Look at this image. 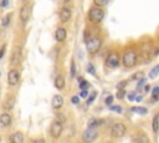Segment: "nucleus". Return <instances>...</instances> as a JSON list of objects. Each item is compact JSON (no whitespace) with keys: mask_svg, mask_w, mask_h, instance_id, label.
I'll use <instances>...</instances> for the list:
<instances>
[{"mask_svg":"<svg viewBox=\"0 0 159 143\" xmlns=\"http://www.w3.org/2000/svg\"><path fill=\"white\" fill-rule=\"evenodd\" d=\"M88 17H90L91 23H93V24H99V23L103 20V17H105V11H103L101 8L94 6V8H92V9L90 10Z\"/></svg>","mask_w":159,"mask_h":143,"instance_id":"1","label":"nucleus"},{"mask_svg":"<svg viewBox=\"0 0 159 143\" xmlns=\"http://www.w3.org/2000/svg\"><path fill=\"white\" fill-rule=\"evenodd\" d=\"M122 62L124 65V67L131 68L137 64V53L133 50H128L124 52V55L122 57Z\"/></svg>","mask_w":159,"mask_h":143,"instance_id":"2","label":"nucleus"},{"mask_svg":"<svg viewBox=\"0 0 159 143\" xmlns=\"http://www.w3.org/2000/svg\"><path fill=\"white\" fill-rule=\"evenodd\" d=\"M101 45H102V41L99 38H91L87 40L86 42V46H87V51L90 53H96L99 49H101Z\"/></svg>","mask_w":159,"mask_h":143,"instance_id":"3","label":"nucleus"},{"mask_svg":"<svg viewBox=\"0 0 159 143\" xmlns=\"http://www.w3.org/2000/svg\"><path fill=\"white\" fill-rule=\"evenodd\" d=\"M126 132H127V128H126V126L123 123H116V124H113L112 128H111V134L114 138L123 137L126 134Z\"/></svg>","mask_w":159,"mask_h":143,"instance_id":"4","label":"nucleus"},{"mask_svg":"<svg viewBox=\"0 0 159 143\" xmlns=\"http://www.w3.org/2000/svg\"><path fill=\"white\" fill-rule=\"evenodd\" d=\"M98 136L97 128H87L82 134V141L85 143H92Z\"/></svg>","mask_w":159,"mask_h":143,"instance_id":"5","label":"nucleus"},{"mask_svg":"<svg viewBox=\"0 0 159 143\" xmlns=\"http://www.w3.org/2000/svg\"><path fill=\"white\" fill-rule=\"evenodd\" d=\"M62 130H64L62 123H60V122L55 121V122L51 124L50 133H51V136H52L54 138H58L60 136H61V133H62Z\"/></svg>","mask_w":159,"mask_h":143,"instance_id":"6","label":"nucleus"},{"mask_svg":"<svg viewBox=\"0 0 159 143\" xmlns=\"http://www.w3.org/2000/svg\"><path fill=\"white\" fill-rule=\"evenodd\" d=\"M119 64V56L117 52H111L106 59V65L108 67H117Z\"/></svg>","mask_w":159,"mask_h":143,"instance_id":"7","label":"nucleus"},{"mask_svg":"<svg viewBox=\"0 0 159 143\" xmlns=\"http://www.w3.org/2000/svg\"><path fill=\"white\" fill-rule=\"evenodd\" d=\"M20 81V75H19V71L17 70H11L9 71L8 74V83L11 85V86H15L17 85Z\"/></svg>","mask_w":159,"mask_h":143,"instance_id":"8","label":"nucleus"},{"mask_svg":"<svg viewBox=\"0 0 159 143\" xmlns=\"http://www.w3.org/2000/svg\"><path fill=\"white\" fill-rule=\"evenodd\" d=\"M30 14H31V8L28 4L20 9V19L23 20V23H26L30 19Z\"/></svg>","mask_w":159,"mask_h":143,"instance_id":"9","label":"nucleus"},{"mask_svg":"<svg viewBox=\"0 0 159 143\" xmlns=\"http://www.w3.org/2000/svg\"><path fill=\"white\" fill-rule=\"evenodd\" d=\"M66 36H67V34H66V30L64 28H58L55 32V39L58 41V42H62L66 40Z\"/></svg>","mask_w":159,"mask_h":143,"instance_id":"10","label":"nucleus"},{"mask_svg":"<svg viewBox=\"0 0 159 143\" xmlns=\"http://www.w3.org/2000/svg\"><path fill=\"white\" fill-rule=\"evenodd\" d=\"M62 105H64V97L62 96H60V95L54 96V98H52V107L55 110H60L62 107Z\"/></svg>","mask_w":159,"mask_h":143,"instance_id":"11","label":"nucleus"},{"mask_svg":"<svg viewBox=\"0 0 159 143\" xmlns=\"http://www.w3.org/2000/svg\"><path fill=\"white\" fill-rule=\"evenodd\" d=\"M71 17V10L68 8H62L61 11H60V19H61L62 23H66L70 20Z\"/></svg>","mask_w":159,"mask_h":143,"instance_id":"12","label":"nucleus"},{"mask_svg":"<svg viewBox=\"0 0 159 143\" xmlns=\"http://www.w3.org/2000/svg\"><path fill=\"white\" fill-rule=\"evenodd\" d=\"M21 60V50L15 49L13 52V57H11V65H17Z\"/></svg>","mask_w":159,"mask_h":143,"instance_id":"13","label":"nucleus"},{"mask_svg":"<svg viewBox=\"0 0 159 143\" xmlns=\"http://www.w3.org/2000/svg\"><path fill=\"white\" fill-rule=\"evenodd\" d=\"M10 123H11V116H10V115H8V113H3L2 116H0V126L8 127Z\"/></svg>","mask_w":159,"mask_h":143,"instance_id":"14","label":"nucleus"},{"mask_svg":"<svg viewBox=\"0 0 159 143\" xmlns=\"http://www.w3.org/2000/svg\"><path fill=\"white\" fill-rule=\"evenodd\" d=\"M23 142H24V136L20 132L14 133L11 136V138H10V143H23Z\"/></svg>","mask_w":159,"mask_h":143,"instance_id":"15","label":"nucleus"},{"mask_svg":"<svg viewBox=\"0 0 159 143\" xmlns=\"http://www.w3.org/2000/svg\"><path fill=\"white\" fill-rule=\"evenodd\" d=\"M55 86H56V88H58V90H62V88L65 87V79H64V76H57L56 79H55Z\"/></svg>","mask_w":159,"mask_h":143,"instance_id":"16","label":"nucleus"},{"mask_svg":"<svg viewBox=\"0 0 159 143\" xmlns=\"http://www.w3.org/2000/svg\"><path fill=\"white\" fill-rule=\"evenodd\" d=\"M101 123H102L101 119H98V118H91V119L88 121V128H97Z\"/></svg>","mask_w":159,"mask_h":143,"instance_id":"17","label":"nucleus"},{"mask_svg":"<svg viewBox=\"0 0 159 143\" xmlns=\"http://www.w3.org/2000/svg\"><path fill=\"white\" fill-rule=\"evenodd\" d=\"M14 105H15V100H14V97H9V98L5 101V103H4V110H6V111L11 110L13 107H14Z\"/></svg>","mask_w":159,"mask_h":143,"instance_id":"18","label":"nucleus"},{"mask_svg":"<svg viewBox=\"0 0 159 143\" xmlns=\"http://www.w3.org/2000/svg\"><path fill=\"white\" fill-rule=\"evenodd\" d=\"M132 112L139 113V115H147V113H148V110L144 108V107H133V108H132Z\"/></svg>","mask_w":159,"mask_h":143,"instance_id":"19","label":"nucleus"},{"mask_svg":"<svg viewBox=\"0 0 159 143\" xmlns=\"http://www.w3.org/2000/svg\"><path fill=\"white\" fill-rule=\"evenodd\" d=\"M132 80H135V81H142L144 80V72H142V71H139V72H135L133 76H132Z\"/></svg>","mask_w":159,"mask_h":143,"instance_id":"20","label":"nucleus"},{"mask_svg":"<svg viewBox=\"0 0 159 143\" xmlns=\"http://www.w3.org/2000/svg\"><path fill=\"white\" fill-rule=\"evenodd\" d=\"M78 82H80V87H81V90H82V91H85L86 88H88V87H90V83H88V82H86L82 77H81V79H78Z\"/></svg>","mask_w":159,"mask_h":143,"instance_id":"21","label":"nucleus"},{"mask_svg":"<svg viewBox=\"0 0 159 143\" xmlns=\"http://www.w3.org/2000/svg\"><path fill=\"white\" fill-rule=\"evenodd\" d=\"M153 131L155 133L159 131V117H154L153 119Z\"/></svg>","mask_w":159,"mask_h":143,"instance_id":"22","label":"nucleus"},{"mask_svg":"<svg viewBox=\"0 0 159 143\" xmlns=\"http://www.w3.org/2000/svg\"><path fill=\"white\" fill-rule=\"evenodd\" d=\"M158 72H159V65H157L152 71H150V74H149V77L150 79H154L158 76Z\"/></svg>","mask_w":159,"mask_h":143,"instance_id":"23","label":"nucleus"},{"mask_svg":"<svg viewBox=\"0 0 159 143\" xmlns=\"http://www.w3.org/2000/svg\"><path fill=\"white\" fill-rule=\"evenodd\" d=\"M10 19H11V14H8L4 19H3V23H2V25L4 26V28H8V25H9V23H10Z\"/></svg>","mask_w":159,"mask_h":143,"instance_id":"24","label":"nucleus"},{"mask_svg":"<svg viewBox=\"0 0 159 143\" xmlns=\"http://www.w3.org/2000/svg\"><path fill=\"white\" fill-rule=\"evenodd\" d=\"M152 96L154 98V101H158L159 100V87H154V90L152 92Z\"/></svg>","mask_w":159,"mask_h":143,"instance_id":"25","label":"nucleus"},{"mask_svg":"<svg viewBox=\"0 0 159 143\" xmlns=\"http://www.w3.org/2000/svg\"><path fill=\"white\" fill-rule=\"evenodd\" d=\"M159 53V49L158 47H155V49H152L150 50V53H149V59H153V57H155Z\"/></svg>","mask_w":159,"mask_h":143,"instance_id":"26","label":"nucleus"},{"mask_svg":"<svg viewBox=\"0 0 159 143\" xmlns=\"http://www.w3.org/2000/svg\"><path fill=\"white\" fill-rule=\"evenodd\" d=\"M56 117H57V122H60V123H65L66 122V117L62 113H58Z\"/></svg>","mask_w":159,"mask_h":143,"instance_id":"27","label":"nucleus"},{"mask_svg":"<svg viewBox=\"0 0 159 143\" xmlns=\"http://www.w3.org/2000/svg\"><path fill=\"white\" fill-rule=\"evenodd\" d=\"M111 110L114 111V112H117V113H121V112H122V107H121V106H112Z\"/></svg>","mask_w":159,"mask_h":143,"instance_id":"28","label":"nucleus"},{"mask_svg":"<svg viewBox=\"0 0 159 143\" xmlns=\"http://www.w3.org/2000/svg\"><path fill=\"white\" fill-rule=\"evenodd\" d=\"M87 71H88L90 74H92V75H94V74H96V72H94V67H93V65H92V64H88V65H87Z\"/></svg>","mask_w":159,"mask_h":143,"instance_id":"29","label":"nucleus"},{"mask_svg":"<svg viewBox=\"0 0 159 143\" xmlns=\"http://www.w3.org/2000/svg\"><path fill=\"white\" fill-rule=\"evenodd\" d=\"M135 143H148L147 137H141V138H135Z\"/></svg>","mask_w":159,"mask_h":143,"instance_id":"30","label":"nucleus"},{"mask_svg":"<svg viewBox=\"0 0 159 143\" xmlns=\"http://www.w3.org/2000/svg\"><path fill=\"white\" fill-rule=\"evenodd\" d=\"M75 74H76V66H75V62L72 61L71 62V76L75 77Z\"/></svg>","mask_w":159,"mask_h":143,"instance_id":"31","label":"nucleus"},{"mask_svg":"<svg viewBox=\"0 0 159 143\" xmlns=\"http://www.w3.org/2000/svg\"><path fill=\"white\" fill-rule=\"evenodd\" d=\"M108 2H99V0H94V5H97L98 8L99 6H103V5H106Z\"/></svg>","mask_w":159,"mask_h":143,"instance_id":"32","label":"nucleus"},{"mask_svg":"<svg viewBox=\"0 0 159 143\" xmlns=\"http://www.w3.org/2000/svg\"><path fill=\"white\" fill-rule=\"evenodd\" d=\"M96 95H97V94H96V92H93V94H92V95H91V96L88 97V100H87V103H88V105H91V103L93 102V100H94Z\"/></svg>","mask_w":159,"mask_h":143,"instance_id":"33","label":"nucleus"},{"mask_svg":"<svg viewBox=\"0 0 159 143\" xmlns=\"http://www.w3.org/2000/svg\"><path fill=\"white\" fill-rule=\"evenodd\" d=\"M124 95H126L124 90H119V91H118V94H117V97H118V98H123V97H124Z\"/></svg>","mask_w":159,"mask_h":143,"instance_id":"34","label":"nucleus"},{"mask_svg":"<svg viewBox=\"0 0 159 143\" xmlns=\"http://www.w3.org/2000/svg\"><path fill=\"white\" fill-rule=\"evenodd\" d=\"M126 85H127V82H126V81H123V82H121V83H118V85H117L118 91H119V90H123V87H124Z\"/></svg>","mask_w":159,"mask_h":143,"instance_id":"35","label":"nucleus"},{"mask_svg":"<svg viewBox=\"0 0 159 143\" xmlns=\"http://www.w3.org/2000/svg\"><path fill=\"white\" fill-rule=\"evenodd\" d=\"M135 97H137V95H135L134 92H131V94L128 95V98H129V101H135Z\"/></svg>","mask_w":159,"mask_h":143,"instance_id":"36","label":"nucleus"},{"mask_svg":"<svg viewBox=\"0 0 159 143\" xmlns=\"http://www.w3.org/2000/svg\"><path fill=\"white\" fill-rule=\"evenodd\" d=\"M71 101H72V103H75V105H77V103L80 102V97H78V96H73Z\"/></svg>","mask_w":159,"mask_h":143,"instance_id":"37","label":"nucleus"},{"mask_svg":"<svg viewBox=\"0 0 159 143\" xmlns=\"http://www.w3.org/2000/svg\"><path fill=\"white\" fill-rule=\"evenodd\" d=\"M112 102H113V96H108L106 98V105H111Z\"/></svg>","mask_w":159,"mask_h":143,"instance_id":"38","label":"nucleus"},{"mask_svg":"<svg viewBox=\"0 0 159 143\" xmlns=\"http://www.w3.org/2000/svg\"><path fill=\"white\" fill-rule=\"evenodd\" d=\"M4 53H5V45H3L2 49H0V59L4 56Z\"/></svg>","mask_w":159,"mask_h":143,"instance_id":"39","label":"nucleus"},{"mask_svg":"<svg viewBox=\"0 0 159 143\" xmlns=\"http://www.w3.org/2000/svg\"><path fill=\"white\" fill-rule=\"evenodd\" d=\"M32 143H45V141H44L43 138H37V139H35Z\"/></svg>","mask_w":159,"mask_h":143,"instance_id":"40","label":"nucleus"},{"mask_svg":"<svg viewBox=\"0 0 159 143\" xmlns=\"http://www.w3.org/2000/svg\"><path fill=\"white\" fill-rule=\"evenodd\" d=\"M80 97H82V98H83V97H87V90L82 91V92H81V95H80Z\"/></svg>","mask_w":159,"mask_h":143,"instance_id":"41","label":"nucleus"},{"mask_svg":"<svg viewBox=\"0 0 159 143\" xmlns=\"http://www.w3.org/2000/svg\"><path fill=\"white\" fill-rule=\"evenodd\" d=\"M9 5V2H2L0 3V6H8Z\"/></svg>","mask_w":159,"mask_h":143,"instance_id":"42","label":"nucleus"},{"mask_svg":"<svg viewBox=\"0 0 159 143\" xmlns=\"http://www.w3.org/2000/svg\"><path fill=\"white\" fill-rule=\"evenodd\" d=\"M149 88H150V87H149V85H147V86H146V90H144V91H146V92H148V91H149Z\"/></svg>","mask_w":159,"mask_h":143,"instance_id":"43","label":"nucleus"},{"mask_svg":"<svg viewBox=\"0 0 159 143\" xmlns=\"http://www.w3.org/2000/svg\"><path fill=\"white\" fill-rule=\"evenodd\" d=\"M158 117H159V115H158Z\"/></svg>","mask_w":159,"mask_h":143,"instance_id":"44","label":"nucleus"}]
</instances>
